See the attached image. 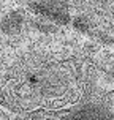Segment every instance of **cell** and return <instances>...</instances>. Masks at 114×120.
Wrapping results in <instances>:
<instances>
[{
	"instance_id": "6da1fadb",
	"label": "cell",
	"mask_w": 114,
	"mask_h": 120,
	"mask_svg": "<svg viewBox=\"0 0 114 120\" xmlns=\"http://www.w3.org/2000/svg\"><path fill=\"white\" fill-rule=\"evenodd\" d=\"M59 120H114V114L102 104H86Z\"/></svg>"
},
{
	"instance_id": "7a4b0ae2",
	"label": "cell",
	"mask_w": 114,
	"mask_h": 120,
	"mask_svg": "<svg viewBox=\"0 0 114 120\" xmlns=\"http://www.w3.org/2000/svg\"><path fill=\"white\" fill-rule=\"evenodd\" d=\"M38 10L51 21L65 24L70 19V13H68V6H67L65 0H40Z\"/></svg>"
},
{
	"instance_id": "3957f363",
	"label": "cell",
	"mask_w": 114,
	"mask_h": 120,
	"mask_svg": "<svg viewBox=\"0 0 114 120\" xmlns=\"http://www.w3.org/2000/svg\"><path fill=\"white\" fill-rule=\"evenodd\" d=\"M24 25V16L19 11L8 13L0 22V30L6 35H18Z\"/></svg>"
}]
</instances>
